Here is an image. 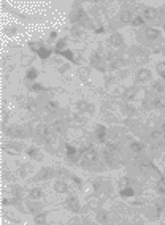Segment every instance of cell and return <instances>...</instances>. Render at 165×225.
<instances>
[{"label": "cell", "mask_w": 165, "mask_h": 225, "mask_svg": "<svg viewBox=\"0 0 165 225\" xmlns=\"http://www.w3.org/2000/svg\"><path fill=\"white\" fill-rule=\"evenodd\" d=\"M82 157H84L86 162L92 163V162L97 160V151H95L94 147H87V149H84V151H82Z\"/></svg>", "instance_id": "cell-1"}, {"label": "cell", "mask_w": 165, "mask_h": 225, "mask_svg": "<svg viewBox=\"0 0 165 225\" xmlns=\"http://www.w3.org/2000/svg\"><path fill=\"white\" fill-rule=\"evenodd\" d=\"M8 133L11 136H16V138H22L25 135V130L21 127H11V128H8Z\"/></svg>", "instance_id": "cell-2"}, {"label": "cell", "mask_w": 165, "mask_h": 225, "mask_svg": "<svg viewBox=\"0 0 165 225\" xmlns=\"http://www.w3.org/2000/svg\"><path fill=\"white\" fill-rule=\"evenodd\" d=\"M149 78H151V71L149 70H140L138 73H136V79H138L140 82H144V81H149Z\"/></svg>", "instance_id": "cell-3"}, {"label": "cell", "mask_w": 165, "mask_h": 225, "mask_svg": "<svg viewBox=\"0 0 165 225\" xmlns=\"http://www.w3.org/2000/svg\"><path fill=\"white\" fill-rule=\"evenodd\" d=\"M144 17L146 19H149V21H152V19H155L157 17V10H154V8H144Z\"/></svg>", "instance_id": "cell-4"}, {"label": "cell", "mask_w": 165, "mask_h": 225, "mask_svg": "<svg viewBox=\"0 0 165 225\" xmlns=\"http://www.w3.org/2000/svg\"><path fill=\"white\" fill-rule=\"evenodd\" d=\"M95 133H97V138L100 139V141H105L106 139V128L103 125H98L97 130H95Z\"/></svg>", "instance_id": "cell-5"}, {"label": "cell", "mask_w": 165, "mask_h": 225, "mask_svg": "<svg viewBox=\"0 0 165 225\" xmlns=\"http://www.w3.org/2000/svg\"><path fill=\"white\" fill-rule=\"evenodd\" d=\"M67 204H68V208H70L71 211H78V209H79V203H78V198H75V196H70V198H68V201H67Z\"/></svg>", "instance_id": "cell-6"}, {"label": "cell", "mask_w": 165, "mask_h": 225, "mask_svg": "<svg viewBox=\"0 0 165 225\" xmlns=\"http://www.w3.org/2000/svg\"><path fill=\"white\" fill-rule=\"evenodd\" d=\"M159 35H160L159 29H146V36H148L149 40H155Z\"/></svg>", "instance_id": "cell-7"}, {"label": "cell", "mask_w": 165, "mask_h": 225, "mask_svg": "<svg viewBox=\"0 0 165 225\" xmlns=\"http://www.w3.org/2000/svg\"><path fill=\"white\" fill-rule=\"evenodd\" d=\"M46 214L44 212H40V214H36L35 215V223L36 225H46Z\"/></svg>", "instance_id": "cell-8"}, {"label": "cell", "mask_w": 165, "mask_h": 225, "mask_svg": "<svg viewBox=\"0 0 165 225\" xmlns=\"http://www.w3.org/2000/svg\"><path fill=\"white\" fill-rule=\"evenodd\" d=\"M67 155H68V158L70 160H76L78 158V154H76V149L73 147V146H67Z\"/></svg>", "instance_id": "cell-9"}, {"label": "cell", "mask_w": 165, "mask_h": 225, "mask_svg": "<svg viewBox=\"0 0 165 225\" xmlns=\"http://www.w3.org/2000/svg\"><path fill=\"white\" fill-rule=\"evenodd\" d=\"M38 133H40L43 138H49L51 130H49V127H48V125H40V127H38Z\"/></svg>", "instance_id": "cell-10"}, {"label": "cell", "mask_w": 165, "mask_h": 225, "mask_svg": "<svg viewBox=\"0 0 165 225\" xmlns=\"http://www.w3.org/2000/svg\"><path fill=\"white\" fill-rule=\"evenodd\" d=\"M103 155H105V160L108 162V163H114V155H113V152L111 151H108V149H106V151L103 152Z\"/></svg>", "instance_id": "cell-11"}, {"label": "cell", "mask_w": 165, "mask_h": 225, "mask_svg": "<svg viewBox=\"0 0 165 225\" xmlns=\"http://www.w3.org/2000/svg\"><path fill=\"white\" fill-rule=\"evenodd\" d=\"M30 198H32V200L41 198V190H40V189H32V190H30Z\"/></svg>", "instance_id": "cell-12"}, {"label": "cell", "mask_w": 165, "mask_h": 225, "mask_svg": "<svg viewBox=\"0 0 165 225\" xmlns=\"http://www.w3.org/2000/svg\"><path fill=\"white\" fill-rule=\"evenodd\" d=\"M38 55H40L41 59H48L49 55H51V49H48V48H41L40 52H38Z\"/></svg>", "instance_id": "cell-13"}, {"label": "cell", "mask_w": 165, "mask_h": 225, "mask_svg": "<svg viewBox=\"0 0 165 225\" xmlns=\"http://www.w3.org/2000/svg\"><path fill=\"white\" fill-rule=\"evenodd\" d=\"M154 106H155V108H165V98H163V97L154 98Z\"/></svg>", "instance_id": "cell-14"}, {"label": "cell", "mask_w": 165, "mask_h": 225, "mask_svg": "<svg viewBox=\"0 0 165 225\" xmlns=\"http://www.w3.org/2000/svg\"><path fill=\"white\" fill-rule=\"evenodd\" d=\"M54 187H56V190H57V192H65V190H67L65 182H62V181H57L56 184H54Z\"/></svg>", "instance_id": "cell-15"}, {"label": "cell", "mask_w": 165, "mask_h": 225, "mask_svg": "<svg viewBox=\"0 0 165 225\" xmlns=\"http://www.w3.org/2000/svg\"><path fill=\"white\" fill-rule=\"evenodd\" d=\"M27 154H29V155H32L33 158H36V160H41V155H40L38 152H36V149H33V147H30L29 151H27Z\"/></svg>", "instance_id": "cell-16"}, {"label": "cell", "mask_w": 165, "mask_h": 225, "mask_svg": "<svg viewBox=\"0 0 165 225\" xmlns=\"http://www.w3.org/2000/svg\"><path fill=\"white\" fill-rule=\"evenodd\" d=\"M130 19H132L130 11H122V14H121V21H122V22H129Z\"/></svg>", "instance_id": "cell-17"}, {"label": "cell", "mask_w": 165, "mask_h": 225, "mask_svg": "<svg viewBox=\"0 0 165 225\" xmlns=\"http://www.w3.org/2000/svg\"><path fill=\"white\" fill-rule=\"evenodd\" d=\"M132 24L135 27H140V25L144 24V19H143V17H140V16H136V17H133V19H132Z\"/></svg>", "instance_id": "cell-18"}, {"label": "cell", "mask_w": 165, "mask_h": 225, "mask_svg": "<svg viewBox=\"0 0 165 225\" xmlns=\"http://www.w3.org/2000/svg\"><path fill=\"white\" fill-rule=\"evenodd\" d=\"M141 149H143V146H141L140 143H136V141L130 144V151H133V152H140Z\"/></svg>", "instance_id": "cell-19"}, {"label": "cell", "mask_w": 165, "mask_h": 225, "mask_svg": "<svg viewBox=\"0 0 165 225\" xmlns=\"http://www.w3.org/2000/svg\"><path fill=\"white\" fill-rule=\"evenodd\" d=\"M121 195L122 196H132L133 195V189H130V187H125V189L121 190Z\"/></svg>", "instance_id": "cell-20"}, {"label": "cell", "mask_w": 165, "mask_h": 225, "mask_svg": "<svg viewBox=\"0 0 165 225\" xmlns=\"http://www.w3.org/2000/svg\"><path fill=\"white\" fill-rule=\"evenodd\" d=\"M36 74H38V71H36L35 68H30L29 71H27V79H35Z\"/></svg>", "instance_id": "cell-21"}, {"label": "cell", "mask_w": 165, "mask_h": 225, "mask_svg": "<svg viewBox=\"0 0 165 225\" xmlns=\"http://www.w3.org/2000/svg\"><path fill=\"white\" fill-rule=\"evenodd\" d=\"M157 187H159V192H160L162 195H165V177H162V179L159 181Z\"/></svg>", "instance_id": "cell-22"}, {"label": "cell", "mask_w": 165, "mask_h": 225, "mask_svg": "<svg viewBox=\"0 0 165 225\" xmlns=\"http://www.w3.org/2000/svg\"><path fill=\"white\" fill-rule=\"evenodd\" d=\"M65 44H67L65 40H59L57 41V46H56V51L57 52H62V48H65Z\"/></svg>", "instance_id": "cell-23"}, {"label": "cell", "mask_w": 165, "mask_h": 225, "mask_svg": "<svg viewBox=\"0 0 165 225\" xmlns=\"http://www.w3.org/2000/svg\"><path fill=\"white\" fill-rule=\"evenodd\" d=\"M51 173H52V171L46 168V170H43V171L38 173V179H44V177H48V174H51Z\"/></svg>", "instance_id": "cell-24"}, {"label": "cell", "mask_w": 165, "mask_h": 225, "mask_svg": "<svg viewBox=\"0 0 165 225\" xmlns=\"http://www.w3.org/2000/svg\"><path fill=\"white\" fill-rule=\"evenodd\" d=\"M60 55H63V57H67L68 60H73V52L71 51H62V52H59Z\"/></svg>", "instance_id": "cell-25"}, {"label": "cell", "mask_w": 165, "mask_h": 225, "mask_svg": "<svg viewBox=\"0 0 165 225\" xmlns=\"http://www.w3.org/2000/svg\"><path fill=\"white\" fill-rule=\"evenodd\" d=\"M154 90H155V92H159V93H165V87L162 86V84H159V82H157V84H154Z\"/></svg>", "instance_id": "cell-26"}, {"label": "cell", "mask_w": 165, "mask_h": 225, "mask_svg": "<svg viewBox=\"0 0 165 225\" xmlns=\"http://www.w3.org/2000/svg\"><path fill=\"white\" fill-rule=\"evenodd\" d=\"M30 48L35 51V52H40V49H41V46L38 44V43H30Z\"/></svg>", "instance_id": "cell-27"}, {"label": "cell", "mask_w": 165, "mask_h": 225, "mask_svg": "<svg viewBox=\"0 0 165 225\" xmlns=\"http://www.w3.org/2000/svg\"><path fill=\"white\" fill-rule=\"evenodd\" d=\"M157 70H159V74H160V76L165 79V65H159Z\"/></svg>", "instance_id": "cell-28"}, {"label": "cell", "mask_w": 165, "mask_h": 225, "mask_svg": "<svg viewBox=\"0 0 165 225\" xmlns=\"http://www.w3.org/2000/svg\"><path fill=\"white\" fill-rule=\"evenodd\" d=\"M54 128H56L57 132H63V127H62V122H60V120H57V122L54 124Z\"/></svg>", "instance_id": "cell-29"}, {"label": "cell", "mask_w": 165, "mask_h": 225, "mask_svg": "<svg viewBox=\"0 0 165 225\" xmlns=\"http://www.w3.org/2000/svg\"><path fill=\"white\" fill-rule=\"evenodd\" d=\"M135 93H136V87H133V89H132V90H130L129 93H127V100H130V98H132V97L135 95Z\"/></svg>", "instance_id": "cell-30"}, {"label": "cell", "mask_w": 165, "mask_h": 225, "mask_svg": "<svg viewBox=\"0 0 165 225\" xmlns=\"http://www.w3.org/2000/svg\"><path fill=\"white\" fill-rule=\"evenodd\" d=\"M162 136V132H154L152 135H151V138H154V139H159Z\"/></svg>", "instance_id": "cell-31"}, {"label": "cell", "mask_w": 165, "mask_h": 225, "mask_svg": "<svg viewBox=\"0 0 165 225\" xmlns=\"http://www.w3.org/2000/svg\"><path fill=\"white\" fill-rule=\"evenodd\" d=\"M113 43H116V44L121 43V38H119V35H114V36H113Z\"/></svg>", "instance_id": "cell-32"}, {"label": "cell", "mask_w": 165, "mask_h": 225, "mask_svg": "<svg viewBox=\"0 0 165 225\" xmlns=\"http://www.w3.org/2000/svg\"><path fill=\"white\" fill-rule=\"evenodd\" d=\"M32 89H33V90H41V89H43V86H40V84H33Z\"/></svg>", "instance_id": "cell-33"}, {"label": "cell", "mask_w": 165, "mask_h": 225, "mask_svg": "<svg viewBox=\"0 0 165 225\" xmlns=\"http://www.w3.org/2000/svg\"><path fill=\"white\" fill-rule=\"evenodd\" d=\"M98 222H102V220H105V214H98Z\"/></svg>", "instance_id": "cell-34"}, {"label": "cell", "mask_w": 165, "mask_h": 225, "mask_svg": "<svg viewBox=\"0 0 165 225\" xmlns=\"http://www.w3.org/2000/svg\"><path fill=\"white\" fill-rule=\"evenodd\" d=\"M162 132H165V124L162 125Z\"/></svg>", "instance_id": "cell-35"}]
</instances>
